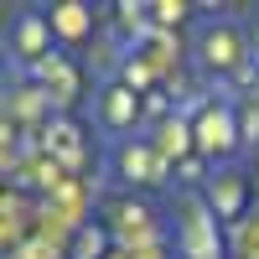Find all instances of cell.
<instances>
[{
  "mask_svg": "<svg viewBox=\"0 0 259 259\" xmlns=\"http://www.w3.org/2000/svg\"><path fill=\"white\" fill-rule=\"evenodd\" d=\"M233 140H239V124H233L228 109H207L197 119V145L207 150V156H223V150H233Z\"/></svg>",
  "mask_w": 259,
  "mask_h": 259,
  "instance_id": "cell-1",
  "label": "cell"
},
{
  "mask_svg": "<svg viewBox=\"0 0 259 259\" xmlns=\"http://www.w3.org/2000/svg\"><path fill=\"white\" fill-rule=\"evenodd\" d=\"M182 249H187L192 259H218V239H207V212H202V207H192V212H187Z\"/></svg>",
  "mask_w": 259,
  "mask_h": 259,
  "instance_id": "cell-2",
  "label": "cell"
},
{
  "mask_svg": "<svg viewBox=\"0 0 259 259\" xmlns=\"http://www.w3.org/2000/svg\"><path fill=\"white\" fill-rule=\"evenodd\" d=\"M135 109H140V104H135V94H130V89H109V94H104V119H109L114 130L135 124Z\"/></svg>",
  "mask_w": 259,
  "mask_h": 259,
  "instance_id": "cell-3",
  "label": "cell"
},
{
  "mask_svg": "<svg viewBox=\"0 0 259 259\" xmlns=\"http://www.w3.org/2000/svg\"><path fill=\"white\" fill-rule=\"evenodd\" d=\"M47 135H52V140H47V150H57V156L73 166V161H78V130H73L68 119H57V124L47 130Z\"/></svg>",
  "mask_w": 259,
  "mask_h": 259,
  "instance_id": "cell-4",
  "label": "cell"
},
{
  "mask_svg": "<svg viewBox=\"0 0 259 259\" xmlns=\"http://www.w3.org/2000/svg\"><path fill=\"white\" fill-rule=\"evenodd\" d=\"M16 41L26 47V57H41V52H47V31H41V21H36V16L16 21Z\"/></svg>",
  "mask_w": 259,
  "mask_h": 259,
  "instance_id": "cell-5",
  "label": "cell"
},
{
  "mask_svg": "<svg viewBox=\"0 0 259 259\" xmlns=\"http://www.w3.org/2000/svg\"><path fill=\"white\" fill-rule=\"evenodd\" d=\"M83 26H89L83 6H57V11H52V31H62V36H78Z\"/></svg>",
  "mask_w": 259,
  "mask_h": 259,
  "instance_id": "cell-6",
  "label": "cell"
},
{
  "mask_svg": "<svg viewBox=\"0 0 259 259\" xmlns=\"http://www.w3.org/2000/svg\"><path fill=\"white\" fill-rule=\"evenodd\" d=\"M202 47H207V62H218V68H228V62H233V57H239V41H233L228 31H223V36H218V31H212V36L202 41Z\"/></svg>",
  "mask_w": 259,
  "mask_h": 259,
  "instance_id": "cell-7",
  "label": "cell"
},
{
  "mask_svg": "<svg viewBox=\"0 0 259 259\" xmlns=\"http://www.w3.org/2000/svg\"><path fill=\"white\" fill-rule=\"evenodd\" d=\"M99 254H104V228H78L73 259H99Z\"/></svg>",
  "mask_w": 259,
  "mask_h": 259,
  "instance_id": "cell-8",
  "label": "cell"
}]
</instances>
